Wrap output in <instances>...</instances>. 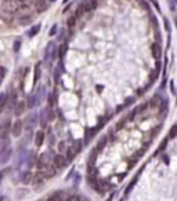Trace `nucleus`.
Here are the masks:
<instances>
[{"label": "nucleus", "instance_id": "nucleus-19", "mask_svg": "<svg viewBox=\"0 0 177 201\" xmlns=\"http://www.w3.org/2000/svg\"><path fill=\"white\" fill-rule=\"evenodd\" d=\"M31 179H32L31 173H29V172H25V173L22 175V179H21V180H22V183H29Z\"/></svg>", "mask_w": 177, "mask_h": 201}, {"label": "nucleus", "instance_id": "nucleus-30", "mask_svg": "<svg viewBox=\"0 0 177 201\" xmlns=\"http://www.w3.org/2000/svg\"><path fill=\"white\" fill-rule=\"evenodd\" d=\"M0 182H1V176H0Z\"/></svg>", "mask_w": 177, "mask_h": 201}, {"label": "nucleus", "instance_id": "nucleus-8", "mask_svg": "<svg viewBox=\"0 0 177 201\" xmlns=\"http://www.w3.org/2000/svg\"><path fill=\"white\" fill-rule=\"evenodd\" d=\"M44 139H46V133L43 131H39L36 132V135H35V144L36 147H40L43 143H44Z\"/></svg>", "mask_w": 177, "mask_h": 201}, {"label": "nucleus", "instance_id": "nucleus-22", "mask_svg": "<svg viewBox=\"0 0 177 201\" xmlns=\"http://www.w3.org/2000/svg\"><path fill=\"white\" fill-rule=\"evenodd\" d=\"M57 31H58V26H57V25H53V26L50 28V31H48V36H54V35L57 33Z\"/></svg>", "mask_w": 177, "mask_h": 201}, {"label": "nucleus", "instance_id": "nucleus-18", "mask_svg": "<svg viewBox=\"0 0 177 201\" xmlns=\"http://www.w3.org/2000/svg\"><path fill=\"white\" fill-rule=\"evenodd\" d=\"M67 150H68V144H67V141H61V143L58 144V151L62 154V153H65Z\"/></svg>", "mask_w": 177, "mask_h": 201}, {"label": "nucleus", "instance_id": "nucleus-26", "mask_svg": "<svg viewBox=\"0 0 177 201\" xmlns=\"http://www.w3.org/2000/svg\"><path fill=\"white\" fill-rule=\"evenodd\" d=\"M151 1H152V4L156 7V10H158V11H161V7H159V4H158V0H151Z\"/></svg>", "mask_w": 177, "mask_h": 201}, {"label": "nucleus", "instance_id": "nucleus-1", "mask_svg": "<svg viewBox=\"0 0 177 201\" xmlns=\"http://www.w3.org/2000/svg\"><path fill=\"white\" fill-rule=\"evenodd\" d=\"M57 57V45L54 42H48L47 46L44 47V54H43V58L46 62H53Z\"/></svg>", "mask_w": 177, "mask_h": 201}, {"label": "nucleus", "instance_id": "nucleus-3", "mask_svg": "<svg viewBox=\"0 0 177 201\" xmlns=\"http://www.w3.org/2000/svg\"><path fill=\"white\" fill-rule=\"evenodd\" d=\"M39 101H40V96H39L38 92H33L31 93L29 96H28V99L25 101V104H26V107L28 108H33V107H36L39 104Z\"/></svg>", "mask_w": 177, "mask_h": 201}, {"label": "nucleus", "instance_id": "nucleus-5", "mask_svg": "<svg viewBox=\"0 0 177 201\" xmlns=\"http://www.w3.org/2000/svg\"><path fill=\"white\" fill-rule=\"evenodd\" d=\"M67 164H68V161H67L65 155H62V154L55 155L53 158V166L55 169H61V168H64Z\"/></svg>", "mask_w": 177, "mask_h": 201}, {"label": "nucleus", "instance_id": "nucleus-21", "mask_svg": "<svg viewBox=\"0 0 177 201\" xmlns=\"http://www.w3.org/2000/svg\"><path fill=\"white\" fill-rule=\"evenodd\" d=\"M20 49H21V40H20V39H15V42H14V51L18 53Z\"/></svg>", "mask_w": 177, "mask_h": 201}, {"label": "nucleus", "instance_id": "nucleus-12", "mask_svg": "<svg viewBox=\"0 0 177 201\" xmlns=\"http://www.w3.org/2000/svg\"><path fill=\"white\" fill-rule=\"evenodd\" d=\"M40 28H42V26H40V24H36V25H33L31 29L28 31V33H26V35H28V38H33V36H36L39 32H40Z\"/></svg>", "mask_w": 177, "mask_h": 201}, {"label": "nucleus", "instance_id": "nucleus-16", "mask_svg": "<svg viewBox=\"0 0 177 201\" xmlns=\"http://www.w3.org/2000/svg\"><path fill=\"white\" fill-rule=\"evenodd\" d=\"M55 99H57V96H55V92H53V93H50L48 94V107L51 108L54 106V103H55Z\"/></svg>", "mask_w": 177, "mask_h": 201}, {"label": "nucleus", "instance_id": "nucleus-20", "mask_svg": "<svg viewBox=\"0 0 177 201\" xmlns=\"http://www.w3.org/2000/svg\"><path fill=\"white\" fill-rule=\"evenodd\" d=\"M176 131H177V125H173V126H172V129H170V132H169V137H170V139H174V137H176Z\"/></svg>", "mask_w": 177, "mask_h": 201}, {"label": "nucleus", "instance_id": "nucleus-7", "mask_svg": "<svg viewBox=\"0 0 177 201\" xmlns=\"http://www.w3.org/2000/svg\"><path fill=\"white\" fill-rule=\"evenodd\" d=\"M151 51H152V55H154L155 60L159 61L161 60V55H162V49L159 46V43H154L152 47H151Z\"/></svg>", "mask_w": 177, "mask_h": 201}, {"label": "nucleus", "instance_id": "nucleus-25", "mask_svg": "<svg viewBox=\"0 0 177 201\" xmlns=\"http://www.w3.org/2000/svg\"><path fill=\"white\" fill-rule=\"evenodd\" d=\"M170 90H172L173 94H176V90H174V82H173V81H170Z\"/></svg>", "mask_w": 177, "mask_h": 201}, {"label": "nucleus", "instance_id": "nucleus-13", "mask_svg": "<svg viewBox=\"0 0 177 201\" xmlns=\"http://www.w3.org/2000/svg\"><path fill=\"white\" fill-rule=\"evenodd\" d=\"M10 157H11V148H7L4 153L0 154V164H6L10 160Z\"/></svg>", "mask_w": 177, "mask_h": 201}, {"label": "nucleus", "instance_id": "nucleus-17", "mask_svg": "<svg viewBox=\"0 0 177 201\" xmlns=\"http://www.w3.org/2000/svg\"><path fill=\"white\" fill-rule=\"evenodd\" d=\"M7 148H8V140L7 139H3V143H0V154H1V153H4Z\"/></svg>", "mask_w": 177, "mask_h": 201}, {"label": "nucleus", "instance_id": "nucleus-9", "mask_svg": "<svg viewBox=\"0 0 177 201\" xmlns=\"http://www.w3.org/2000/svg\"><path fill=\"white\" fill-rule=\"evenodd\" d=\"M25 108H26V104H25V101H18L15 106H14V114H15L17 116H20L24 112V111H25Z\"/></svg>", "mask_w": 177, "mask_h": 201}, {"label": "nucleus", "instance_id": "nucleus-28", "mask_svg": "<svg viewBox=\"0 0 177 201\" xmlns=\"http://www.w3.org/2000/svg\"><path fill=\"white\" fill-rule=\"evenodd\" d=\"M111 200H112V196H111V197H109V198H108L107 201H111Z\"/></svg>", "mask_w": 177, "mask_h": 201}, {"label": "nucleus", "instance_id": "nucleus-15", "mask_svg": "<svg viewBox=\"0 0 177 201\" xmlns=\"http://www.w3.org/2000/svg\"><path fill=\"white\" fill-rule=\"evenodd\" d=\"M6 104H7V93L3 92V93H0V112L6 107Z\"/></svg>", "mask_w": 177, "mask_h": 201}, {"label": "nucleus", "instance_id": "nucleus-24", "mask_svg": "<svg viewBox=\"0 0 177 201\" xmlns=\"http://www.w3.org/2000/svg\"><path fill=\"white\" fill-rule=\"evenodd\" d=\"M6 76V68L4 67H0V81H3Z\"/></svg>", "mask_w": 177, "mask_h": 201}, {"label": "nucleus", "instance_id": "nucleus-2", "mask_svg": "<svg viewBox=\"0 0 177 201\" xmlns=\"http://www.w3.org/2000/svg\"><path fill=\"white\" fill-rule=\"evenodd\" d=\"M36 165H38L39 171H46L47 168L50 166V158H48V154H44V153H43V154L38 158Z\"/></svg>", "mask_w": 177, "mask_h": 201}, {"label": "nucleus", "instance_id": "nucleus-23", "mask_svg": "<svg viewBox=\"0 0 177 201\" xmlns=\"http://www.w3.org/2000/svg\"><path fill=\"white\" fill-rule=\"evenodd\" d=\"M76 17L73 16L72 17V18H69V20H68V26H69V28H72V26H73V25H75V22H76Z\"/></svg>", "mask_w": 177, "mask_h": 201}, {"label": "nucleus", "instance_id": "nucleus-29", "mask_svg": "<svg viewBox=\"0 0 177 201\" xmlns=\"http://www.w3.org/2000/svg\"><path fill=\"white\" fill-rule=\"evenodd\" d=\"M68 1H69V0H64V3H68Z\"/></svg>", "mask_w": 177, "mask_h": 201}, {"label": "nucleus", "instance_id": "nucleus-14", "mask_svg": "<svg viewBox=\"0 0 177 201\" xmlns=\"http://www.w3.org/2000/svg\"><path fill=\"white\" fill-rule=\"evenodd\" d=\"M107 141H108V137H107V136H104V137H102V139H101L100 141L97 143V146H96V150H97L98 153H100V151H102V150H104V147L107 146Z\"/></svg>", "mask_w": 177, "mask_h": 201}, {"label": "nucleus", "instance_id": "nucleus-10", "mask_svg": "<svg viewBox=\"0 0 177 201\" xmlns=\"http://www.w3.org/2000/svg\"><path fill=\"white\" fill-rule=\"evenodd\" d=\"M40 67H42V64L40 62H36V65H35V75H33V83L32 85L35 86L36 83L39 82V79H40V74H42V70H40Z\"/></svg>", "mask_w": 177, "mask_h": 201}, {"label": "nucleus", "instance_id": "nucleus-27", "mask_svg": "<svg viewBox=\"0 0 177 201\" xmlns=\"http://www.w3.org/2000/svg\"><path fill=\"white\" fill-rule=\"evenodd\" d=\"M165 26H166V28H168V31H170V25H169V21H168V20H166V18H165Z\"/></svg>", "mask_w": 177, "mask_h": 201}, {"label": "nucleus", "instance_id": "nucleus-11", "mask_svg": "<svg viewBox=\"0 0 177 201\" xmlns=\"http://www.w3.org/2000/svg\"><path fill=\"white\" fill-rule=\"evenodd\" d=\"M68 51V46L64 43V45H61L60 47H57V57L60 58V61H62L64 60V57H65V53Z\"/></svg>", "mask_w": 177, "mask_h": 201}, {"label": "nucleus", "instance_id": "nucleus-4", "mask_svg": "<svg viewBox=\"0 0 177 201\" xmlns=\"http://www.w3.org/2000/svg\"><path fill=\"white\" fill-rule=\"evenodd\" d=\"M22 129H24V122L21 121V119H17V121H14V124L11 125L10 132L13 133L14 137H20L21 133H22Z\"/></svg>", "mask_w": 177, "mask_h": 201}, {"label": "nucleus", "instance_id": "nucleus-6", "mask_svg": "<svg viewBox=\"0 0 177 201\" xmlns=\"http://www.w3.org/2000/svg\"><path fill=\"white\" fill-rule=\"evenodd\" d=\"M10 129H11V121H4L3 124L0 125V139H7L8 133H10Z\"/></svg>", "mask_w": 177, "mask_h": 201}]
</instances>
